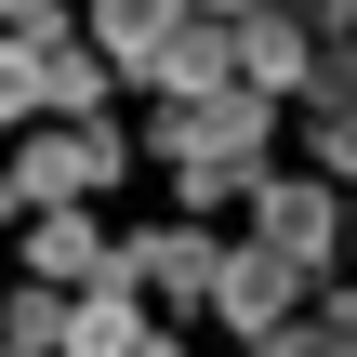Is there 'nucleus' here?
Returning <instances> with one entry per match:
<instances>
[{"mask_svg":"<svg viewBox=\"0 0 357 357\" xmlns=\"http://www.w3.org/2000/svg\"><path fill=\"white\" fill-rule=\"evenodd\" d=\"M106 172H119V132L79 119V132H40V146L13 159V199H79V185H106Z\"/></svg>","mask_w":357,"mask_h":357,"instance_id":"1","label":"nucleus"},{"mask_svg":"<svg viewBox=\"0 0 357 357\" xmlns=\"http://www.w3.org/2000/svg\"><path fill=\"white\" fill-rule=\"evenodd\" d=\"M146 79H159L172 106H212V93H238V26H212V13H199V26H185L159 66H146Z\"/></svg>","mask_w":357,"mask_h":357,"instance_id":"2","label":"nucleus"},{"mask_svg":"<svg viewBox=\"0 0 357 357\" xmlns=\"http://www.w3.org/2000/svg\"><path fill=\"white\" fill-rule=\"evenodd\" d=\"M185 26H199V0H93V40H106V66H159Z\"/></svg>","mask_w":357,"mask_h":357,"instance_id":"3","label":"nucleus"},{"mask_svg":"<svg viewBox=\"0 0 357 357\" xmlns=\"http://www.w3.org/2000/svg\"><path fill=\"white\" fill-rule=\"evenodd\" d=\"M252 212H265V252H278V265H318V252L344 238V212H331V185H265Z\"/></svg>","mask_w":357,"mask_h":357,"instance_id":"4","label":"nucleus"},{"mask_svg":"<svg viewBox=\"0 0 357 357\" xmlns=\"http://www.w3.org/2000/svg\"><path fill=\"white\" fill-rule=\"evenodd\" d=\"M291 278H305V265H278V252L252 238V252H225V278H212V305H225L238 331H291V318H278V305H291Z\"/></svg>","mask_w":357,"mask_h":357,"instance_id":"5","label":"nucleus"},{"mask_svg":"<svg viewBox=\"0 0 357 357\" xmlns=\"http://www.w3.org/2000/svg\"><path fill=\"white\" fill-rule=\"evenodd\" d=\"M66 357H146V318H132V291H119V278H93V291H79Z\"/></svg>","mask_w":357,"mask_h":357,"instance_id":"6","label":"nucleus"},{"mask_svg":"<svg viewBox=\"0 0 357 357\" xmlns=\"http://www.w3.org/2000/svg\"><path fill=\"white\" fill-rule=\"evenodd\" d=\"M26 265H40V278H106L119 252H106L79 212H40V225H26Z\"/></svg>","mask_w":357,"mask_h":357,"instance_id":"7","label":"nucleus"},{"mask_svg":"<svg viewBox=\"0 0 357 357\" xmlns=\"http://www.w3.org/2000/svg\"><path fill=\"white\" fill-rule=\"evenodd\" d=\"M238 79H318V53H305V26H291V13H265V26H238Z\"/></svg>","mask_w":357,"mask_h":357,"instance_id":"8","label":"nucleus"},{"mask_svg":"<svg viewBox=\"0 0 357 357\" xmlns=\"http://www.w3.org/2000/svg\"><path fill=\"white\" fill-rule=\"evenodd\" d=\"M53 106V40H0V119Z\"/></svg>","mask_w":357,"mask_h":357,"instance_id":"9","label":"nucleus"},{"mask_svg":"<svg viewBox=\"0 0 357 357\" xmlns=\"http://www.w3.org/2000/svg\"><path fill=\"white\" fill-rule=\"evenodd\" d=\"M66 318H79V305H53V291H13V357H40V344H66Z\"/></svg>","mask_w":357,"mask_h":357,"instance_id":"10","label":"nucleus"},{"mask_svg":"<svg viewBox=\"0 0 357 357\" xmlns=\"http://www.w3.org/2000/svg\"><path fill=\"white\" fill-rule=\"evenodd\" d=\"M93 93H106V66H93V53H53V106H79V119H93Z\"/></svg>","mask_w":357,"mask_h":357,"instance_id":"11","label":"nucleus"},{"mask_svg":"<svg viewBox=\"0 0 357 357\" xmlns=\"http://www.w3.org/2000/svg\"><path fill=\"white\" fill-rule=\"evenodd\" d=\"M318 106H331V119L357 106V40H331V53H318Z\"/></svg>","mask_w":357,"mask_h":357,"instance_id":"12","label":"nucleus"},{"mask_svg":"<svg viewBox=\"0 0 357 357\" xmlns=\"http://www.w3.org/2000/svg\"><path fill=\"white\" fill-rule=\"evenodd\" d=\"M318 159H331V185H357V106H344V119H318Z\"/></svg>","mask_w":357,"mask_h":357,"instance_id":"13","label":"nucleus"},{"mask_svg":"<svg viewBox=\"0 0 357 357\" xmlns=\"http://www.w3.org/2000/svg\"><path fill=\"white\" fill-rule=\"evenodd\" d=\"M278 13H291V26H331V40H344V13H357V0H278Z\"/></svg>","mask_w":357,"mask_h":357,"instance_id":"14","label":"nucleus"},{"mask_svg":"<svg viewBox=\"0 0 357 357\" xmlns=\"http://www.w3.org/2000/svg\"><path fill=\"white\" fill-rule=\"evenodd\" d=\"M199 13H212V26H265L278 0H199Z\"/></svg>","mask_w":357,"mask_h":357,"instance_id":"15","label":"nucleus"},{"mask_svg":"<svg viewBox=\"0 0 357 357\" xmlns=\"http://www.w3.org/2000/svg\"><path fill=\"white\" fill-rule=\"evenodd\" d=\"M0 13H13V40H40V26H53V0H0Z\"/></svg>","mask_w":357,"mask_h":357,"instance_id":"16","label":"nucleus"},{"mask_svg":"<svg viewBox=\"0 0 357 357\" xmlns=\"http://www.w3.org/2000/svg\"><path fill=\"white\" fill-rule=\"evenodd\" d=\"M0 199H13V172H0Z\"/></svg>","mask_w":357,"mask_h":357,"instance_id":"17","label":"nucleus"},{"mask_svg":"<svg viewBox=\"0 0 357 357\" xmlns=\"http://www.w3.org/2000/svg\"><path fill=\"white\" fill-rule=\"evenodd\" d=\"M344 238H357V212H344Z\"/></svg>","mask_w":357,"mask_h":357,"instance_id":"18","label":"nucleus"},{"mask_svg":"<svg viewBox=\"0 0 357 357\" xmlns=\"http://www.w3.org/2000/svg\"><path fill=\"white\" fill-rule=\"evenodd\" d=\"M0 357H13V344H0Z\"/></svg>","mask_w":357,"mask_h":357,"instance_id":"19","label":"nucleus"}]
</instances>
